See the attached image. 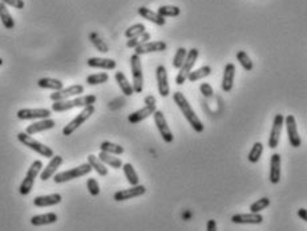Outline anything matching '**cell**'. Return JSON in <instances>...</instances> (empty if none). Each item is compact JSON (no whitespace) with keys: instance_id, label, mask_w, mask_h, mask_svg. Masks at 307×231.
<instances>
[{"instance_id":"1","label":"cell","mask_w":307,"mask_h":231,"mask_svg":"<svg viewBox=\"0 0 307 231\" xmlns=\"http://www.w3.org/2000/svg\"><path fill=\"white\" fill-rule=\"evenodd\" d=\"M173 100H174L175 105L180 108V111L182 112V115L186 118V121L189 122V125L193 128V130L197 132V133H202L205 129L204 124L198 118V116L194 112V109L192 108L189 101L186 100V97L181 92H174L173 93Z\"/></svg>"},{"instance_id":"2","label":"cell","mask_w":307,"mask_h":231,"mask_svg":"<svg viewBox=\"0 0 307 231\" xmlns=\"http://www.w3.org/2000/svg\"><path fill=\"white\" fill-rule=\"evenodd\" d=\"M97 101V97L95 95H87V96L76 97L75 100H63V101H55L52 105L54 112H67L73 108H85V106L95 105Z\"/></svg>"},{"instance_id":"3","label":"cell","mask_w":307,"mask_h":231,"mask_svg":"<svg viewBox=\"0 0 307 231\" xmlns=\"http://www.w3.org/2000/svg\"><path fill=\"white\" fill-rule=\"evenodd\" d=\"M18 140H19V142L24 145V146L29 148L31 150H34L35 153L40 154L44 158H52L55 155L54 150L51 149V148H48L47 145L41 144L38 140H35L32 135H28L25 132H21V133L18 135Z\"/></svg>"},{"instance_id":"4","label":"cell","mask_w":307,"mask_h":231,"mask_svg":"<svg viewBox=\"0 0 307 231\" xmlns=\"http://www.w3.org/2000/svg\"><path fill=\"white\" fill-rule=\"evenodd\" d=\"M198 56H200V51H198L197 48H192L188 51L185 61H184V64L181 65L178 75L175 76V84H177V85H182V84H185L186 80H188V76H189V73L192 72V69H193V67H194L195 63H197V58H198Z\"/></svg>"},{"instance_id":"5","label":"cell","mask_w":307,"mask_h":231,"mask_svg":"<svg viewBox=\"0 0 307 231\" xmlns=\"http://www.w3.org/2000/svg\"><path fill=\"white\" fill-rule=\"evenodd\" d=\"M41 169H43V162L40 159H36V161H34L31 164L28 172H27L24 179H23V182L20 183L19 192L21 195H28L29 192H31V190H32L35 185V179L38 178V175L41 172Z\"/></svg>"},{"instance_id":"6","label":"cell","mask_w":307,"mask_h":231,"mask_svg":"<svg viewBox=\"0 0 307 231\" xmlns=\"http://www.w3.org/2000/svg\"><path fill=\"white\" fill-rule=\"evenodd\" d=\"M92 172V168L91 165L83 164L80 166H76V168L69 169V170H65V172H60V173L55 174L54 181L56 183H64L68 182V181H72V179L80 178V177H84V175H88V174Z\"/></svg>"},{"instance_id":"7","label":"cell","mask_w":307,"mask_h":231,"mask_svg":"<svg viewBox=\"0 0 307 231\" xmlns=\"http://www.w3.org/2000/svg\"><path fill=\"white\" fill-rule=\"evenodd\" d=\"M131 71L133 77V92L134 93H142L144 91V73H142L141 58L138 55L131 56Z\"/></svg>"},{"instance_id":"8","label":"cell","mask_w":307,"mask_h":231,"mask_svg":"<svg viewBox=\"0 0 307 231\" xmlns=\"http://www.w3.org/2000/svg\"><path fill=\"white\" fill-rule=\"evenodd\" d=\"M95 113V105H89V106H85L83 111L80 112L75 118H73L71 122H68L67 125L64 126L63 129V135H71L75 132L76 129H78L80 126L83 125L84 122L87 120H89V117Z\"/></svg>"},{"instance_id":"9","label":"cell","mask_w":307,"mask_h":231,"mask_svg":"<svg viewBox=\"0 0 307 231\" xmlns=\"http://www.w3.org/2000/svg\"><path fill=\"white\" fill-rule=\"evenodd\" d=\"M153 117H154V124H156L157 129L160 132L161 137H162V140L168 142V144H171L173 142L174 140V135L172 133L171 128L168 125V121H166L165 116L161 111H156L153 113Z\"/></svg>"},{"instance_id":"10","label":"cell","mask_w":307,"mask_h":231,"mask_svg":"<svg viewBox=\"0 0 307 231\" xmlns=\"http://www.w3.org/2000/svg\"><path fill=\"white\" fill-rule=\"evenodd\" d=\"M285 124V117L282 115H277L273 120V126L270 130V137H269V148L270 149H277L282 135V128Z\"/></svg>"},{"instance_id":"11","label":"cell","mask_w":307,"mask_h":231,"mask_svg":"<svg viewBox=\"0 0 307 231\" xmlns=\"http://www.w3.org/2000/svg\"><path fill=\"white\" fill-rule=\"evenodd\" d=\"M146 192L145 186L142 185H136V186H132L129 189H124V190H118V192H115L113 195V199L116 202H124V201H129V199H133V198L141 197Z\"/></svg>"},{"instance_id":"12","label":"cell","mask_w":307,"mask_h":231,"mask_svg":"<svg viewBox=\"0 0 307 231\" xmlns=\"http://www.w3.org/2000/svg\"><path fill=\"white\" fill-rule=\"evenodd\" d=\"M285 124H286V129H288V137L290 145H291L292 148H299L302 145V140H301L299 133H298L295 117L292 115L286 116L285 117Z\"/></svg>"},{"instance_id":"13","label":"cell","mask_w":307,"mask_h":231,"mask_svg":"<svg viewBox=\"0 0 307 231\" xmlns=\"http://www.w3.org/2000/svg\"><path fill=\"white\" fill-rule=\"evenodd\" d=\"M84 93V87L80 85V84H75V85H71L68 88H63L61 91L54 92L49 98L52 101H63V100H69V97L78 96V95H83Z\"/></svg>"},{"instance_id":"14","label":"cell","mask_w":307,"mask_h":231,"mask_svg":"<svg viewBox=\"0 0 307 231\" xmlns=\"http://www.w3.org/2000/svg\"><path fill=\"white\" fill-rule=\"evenodd\" d=\"M18 118L19 120H43V118H49L51 111L45 108H38V109H20L18 112Z\"/></svg>"},{"instance_id":"15","label":"cell","mask_w":307,"mask_h":231,"mask_svg":"<svg viewBox=\"0 0 307 231\" xmlns=\"http://www.w3.org/2000/svg\"><path fill=\"white\" fill-rule=\"evenodd\" d=\"M157 87H158V93L162 97H168L171 93V87H169V80H168V71L164 65H158L156 69Z\"/></svg>"},{"instance_id":"16","label":"cell","mask_w":307,"mask_h":231,"mask_svg":"<svg viewBox=\"0 0 307 231\" xmlns=\"http://www.w3.org/2000/svg\"><path fill=\"white\" fill-rule=\"evenodd\" d=\"M168 48L165 41H146V43L138 45L137 48H134V55H146V53H153V52H164Z\"/></svg>"},{"instance_id":"17","label":"cell","mask_w":307,"mask_h":231,"mask_svg":"<svg viewBox=\"0 0 307 231\" xmlns=\"http://www.w3.org/2000/svg\"><path fill=\"white\" fill-rule=\"evenodd\" d=\"M231 222L235 225H261L263 222V217L258 212L235 214L231 217Z\"/></svg>"},{"instance_id":"18","label":"cell","mask_w":307,"mask_h":231,"mask_svg":"<svg viewBox=\"0 0 307 231\" xmlns=\"http://www.w3.org/2000/svg\"><path fill=\"white\" fill-rule=\"evenodd\" d=\"M61 164H63V157L54 155L48 162V165L44 169H41V172H40V179L41 181H48L49 178H52L55 173H56V170L61 166Z\"/></svg>"},{"instance_id":"19","label":"cell","mask_w":307,"mask_h":231,"mask_svg":"<svg viewBox=\"0 0 307 231\" xmlns=\"http://www.w3.org/2000/svg\"><path fill=\"white\" fill-rule=\"evenodd\" d=\"M56 126V122L52 118H43V120L36 121L34 124L27 126L25 129V133L28 135H34L36 133H40V132H44V130H51L54 129Z\"/></svg>"},{"instance_id":"20","label":"cell","mask_w":307,"mask_h":231,"mask_svg":"<svg viewBox=\"0 0 307 231\" xmlns=\"http://www.w3.org/2000/svg\"><path fill=\"white\" fill-rule=\"evenodd\" d=\"M234 77H235V65L233 63L226 64L224 71V78H222V84H221V88L225 93H229L233 89Z\"/></svg>"},{"instance_id":"21","label":"cell","mask_w":307,"mask_h":231,"mask_svg":"<svg viewBox=\"0 0 307 231\" xmlns=\"http://www.w3.org/2000/svg\"><path fill=\"white\" fill-rule=\"evenodd\" d=\"M269 179H270V182L273 183V185H277L281 181V155L278 153H274L271 155Z\"/></svg>"},{"instance_id":"22","label":"cell","mask_w":307,"mask_h":231,"mask_svg":"<svg viewBox=\"0 0 307 231\" xmlns=\"http://www.w3.org/2000/svg\"><path fill=\"white\" fill-rule=\"evenodd\" d=\"M63 197L58 194V192H54V194H48V195H40V197H36L34 199V205L36 207H49L55 206V205H58L61 202Z\"/></svg>"},{"instance_id":"23","label":"cell","mask_w":307,"mask_h":231,"mask_svg":"<svg viewBox=\"0 0 307 231\" xmlns=\"http://www.w3.org/2000/svg\"><path fill=\"white\" fill-rule=\"evenodd\" d=\"M88 67L91 68H100V69H105V71H112L117 67V63L112 58H89L87 60Z\"/></svg>"},{"instance_id":"24","label":"cell","mask_w":307,"mask_h":231,"mask_svg":"<svg viewBox=\"0 0 307 231\" xmlns=\"http://www.w3.org/2000/svg\"><path fill=\"white\" fill-rule=\"evenodd\" d=\"M154 112H156V105H146L145 104L142 109L134 112V113H131V115L128 116V120H129L131 124H138L142 120H145L146 117L153 115Z\"/></svg>"},{"instance_id":"25","label":"cell","mask_w":307,"mask_h":231,"mask_svg":"<svg viewBox=\"0 0 307 231\" xmlns=\"http://www.w3.org/2000/svg\"><path fill=\"white\" fill-rule=\"evenodd\" d=\"M138 14H140V16L144 18L145 20H149L151 23H154V24L160 25V27L165 25L166 23V20L164 19L162 16H160V15L157 14V12H154V11L146 8V7H140V8H138Z\"/></svg>"},{"instance_id":"26","label":"cell","mask_w":307,"mask_h":231,"mask_svg":"<svg viewBox=\"0 0 307 231\" xmlns=\"http://www.w3.org/2000/svg\"><path fill=\"white\" fill-rule=\"evenodd\" d=\"M58 217L55 212H48V214H40L31 218V225L32 226H47L58 222Z\"/></svg>"},{"instance_id":"27","label":"cell","mask_w":307,"mask_h":231,"mask_svg":"<svg viewBox=\"0 0 307 231\" xmlns=\"http://www.w3.org/2000/svg\"><path fill=\"white\" fill-rule=\"evenodd\" d=\"M115 78H116L117 84H118V87L121 89L122 95H125V96H132L134 92H133V87H132V84L128 81L127 76L124 75L122 72H116L115 73Z\"/></svg>"},{"instance_id":"28","label":"cell","mask_w":307,"mask_h":231,"mask_svg":"<svg viewBox=\"0 0 307 231\" xmlns=\"http://www.w3.org/2000/svg\"><path fill=\"white\" fill-rule=\"evenodd\" d=\"M38 85L43 89H52V91L58 92L61 91L64 88L63 81H60L58 78H51V77H43L38 81Z\"/></svg>"},{"instance_id":"29","label":"cell","mask_w":307,"mask_h":231,"mask_svg":"<svg viewBox=\"0 0 307 231\" xmlns=\"http://www.w3.org/2000/svg\"><path fill=\"white\" fill-rule=\"evenodd\" d=\"M88 164L91 165L92 170H95V172H96L98 175H101V177H105V175H108L107 165L102 164L101 161L98 159V157H96V155L89 154V155H88Z\"/></svg>"},{"instance_id":"30","label":"cell","mask_w":307,"mask_h":231,"mask_svg":"<svg viewBox=\"0 0 307 231\" xmlns=\"http://www.w3.org/2000/svg\"><path fill=\"white\" fill-rule=\"evenodd\" d=\"M0 20H1V24L4 25V28L7 29L15 28L14 18H12V15L10 14L7 5L3 4V3H0Z\"/></svg>"},{"instance_id":"31","label":"cell","mask_w":307,"mask_h":231,"mask_svg":"<svg viewBox=\"0 0 307 231\" xmlns=\"http://www.w3.org/2000/svg\"><path fill=\"white\" fill-rule=\"evenodd\" d=\"M98 159L101 161L104 165H108L112 169H120L122 166V161L120 158H116L112 154H108L105 152H100L98 154Z\"/></svg>"},{"instance_id":"32","label":"cell","mask_w":307,"mask_h":231,"mask_svg":"<svg viewBox=\"0 0 307 231\" xmlns=\"http://www.w3.org/2000/svg\"><path fill=\"white\" fill-rule=\"evenodd\" d=\"M211 75V67L209 65H204V67L198 68L197 71H192L189 73V76H188V81L190 82H195L201 80V78H204V77H208Z\"/></svg>"},{"instance_id":"33","label":"cell","mask_w":307,"mask_h":231,"mask_svg":"<svg viewBox=\"0 0 307 231\" xmlns=\"http://www.w3.org/2000/svg\"><path fill=\"white\" fill-rule=\"evenodd\" d=\"M122 170H124V175H125V178L129 183H131L132 186H136L138 185L140 182V178H138V174L136 173V170L133 168V165L132 164H124L121 166Z\"/></svg>"},{"instance_id":"34","label":"cell","mask_w":307,"mask_h":231,"mask_svg":"<svg viewBox=\"0 0 307 231\" xmlns=\"http://www.w3.org/2000/svg\"><path fill=\"white\" fill-rule=\"evenodd\" d=\"M100 150L101 152H105L108 154H112V155H120L125 152V149L122 148L121 145H117V144H113L111 141H104L101 142L100 145Z\"/></svg>"},{"instance_id":"35","label":"cell","mask_w":307,"mask_h":231,"mask_svg":"<svg viewBox=\"0 0 307 231\" xmlns=\"http://www.w3.org/2000/svg\"><path fill=\"white\" fill-rule=\"evenodd\" d=\"M157 14L162 16L164 19L165 18H175V16H178L181 14V10L178 7H175V5H161L158 11H157Z\"/></svg>"},{"instance_id":"36","label":"cell","mask_w":307,"mask_h":231,"mask_svg":"<svg viewBox=\"0 0 307 231\" xmlns=\"http://www.w3.org/2000/svg\"><path fill=\"white\" fill-rule=\"evenodd\" d=\"M262 153H263L262 142H255L248 155L249 162H251V164H257L259 159H261V157H262Z\"/></svg>"},{"instance_id":"37","label":"cell","mask_w":307,"mask_h":231,"mask_svg":"<svg viewBox=\"0 0 307 231\" xmlns=\"http://www.w3.org/2000/svg\"><path fill=\"white\" fill-rule=\"evenodd\" d=\"M89 40H91V43L95 45V48L100 51L101 53H108L109 52V47L107 45V43L102 40L100 36H98L96 32H92V34H89Z\"/></svg>"},{"instance_id":"38","label":"cell","mask_w":307,"mask_h":231,"mask_svg":"<svg viewBox=\"0 0 307 231\" xmlns=\"http://www.w3.org/2000/svg\"><path fill=\"white\" fill-rule=\"evenodd\" d=\"M235 58H237L238 63L241 64V67L244 68L246 72H250L253 69V61H251L250 56L245 51H238L237 55H235Z\"/></svg>"},{"instance_id":"39","label":"cell","mask_w":307,"mask_h":231,"mask_svg":"<svg viewBox=\"0 0 307 231\" xmlns=\"http://www.w3.org/2000/svg\"><path fill=\"white\" fill-rule=\"evenodd\" d=\"M149 40H151V34H149V32H144V34L140 35V36L128 38L127 47L128 48L134 49V48H137L138 45H141V44L146 43V41H149Z\"/></svg>"},{"instance_id":"40","label":"cell","mask_w":307,"mask_h":231,"mask_svg":"<svg viewBox=\"0 0 307 231\" xmlns=\"http://www.w3.org/2000/svg\"><path fill=\"white\" fill-rule=\"evenodd\" d=\"M144 32H146V27L141 23H137V24H133L131 25L129 28L124 32V36L127 38H136V36H140L142 35Z\"/></svg>"},{"instance_id":"41","label":"cell","mask_w":307,"mask_h":231,"mask_svg":"<svg viewBox=\"0 0 307 231\" xmlns=\"http://www.w3.org/2000/svg\"><path fill=\"white\" fill-rule=\"evenodd\" d=\"M109 80L108 73H95L91 76L87 77L88 85H100V84H105Z\"/></svg>"},{"instance_id":"42","label":"cell","mask_w":307,"mask_h":231,"mask_svg":"<svg viewBox=\"0 0 307 231\" xmlns=\"http://www.w3.org/2000/svg\"><path fill=\"white\" fill-rule=\"evenodd\" d=\"M186 53H188V51H186V48H184V47H180V48L175 51L174 58H173V63H172V65H173L174 69H180L181 65L185 61Z\"/></svg>"},{"instance_id":"43","label":"cell","mask_w":307,"mask_h":231,"mask_svg":"<svg viewBox=\"0 0 307 231\" xmlns=\"http://www.w3.org/2000/svg\"><path fill=\"white\" fill-rule=\"evenodd\" d=\"M269 206H270V199L268 197H263L250 205V212H258V214H261V212L265 210V209H268Z\"/></svg>"},{"instance_id":"44","label":"cell","mask_w":307,"mask_h":231,"mask_svg":"<svg viewBox=\"0 0 307 231\" xmlns=\"http://www.w3.org/2000/svg\"><path fill=\"white\" fill-rule=\"evenodd\" d=\"M87 189H88V192H89V194L93 195V197H97L98 194H100V185H98V182L95 178L88 179Z\"/></svg>"},{"instance_id":"45","label":"cell","mask_w":307,"mask_h":231,"mask_svg":"<svg viewBox=\"0 0 307 231\" xmlns=\"http://www.w3.org/2000/svg\"><path fill=\"white\" fill-rule=\"evenodd\" d=\"M200 92L202 96L208 97V98H211L213 95H214L213 87H211L210 84H208V82H202V84H200Z\"/></svg>"},{"instance_id":"46","label":"cell","mask_w":307,"mask_h":231,"mask_svg":"<svg viewBox=\"0 0 307 231\" xmlns=\"http://www.w3.org/2000/svg\"><path fill=\"white\" fill-rule=\"evenodd\" d=\"M0 3H3L5 5H11L16 10H23L24 8V0H0Z\"/></svg>"},{"instance_id":"47","label":"cell","mask_w":307,"mask_h":231,"mask_svg":"<svg viewBox=\"0 0 307 231\" xmlns=\"http://www.w3.org/2000/svg\"><path fill=\"white\" fill-rule=\"evenodd\" d=\"M206 231H217V222H215L214 219H209V221H208Z\"/></svg>"},{"instance_id":"48","label":"cell","mask_w":307,"mask_h":231,"mask_svg":"<svg viewBox=\"0 0 307 231\" xmlns=\"http://www.w3.org/2000/svg\"><path fill=\"white\" fill-rule=\"evenodd\" d=\"M145 104L146 105H156V98L149 95L145 97Z\"/></svg>"},{"instance_id":"49","label":"cell","mask_w":307,"mask_h":231,"mask_svg":"<svg viewBox=\"0 0 307 231\" xmlns=\"http://www.w3.org/2000/svg\"><path fill=\"white\" fill-rule=\"evenodd\" d=\"M306 212H307L306 209H299V210H298V215H299V218H301V219H303V222L307 221Z\"/></svg>"},{"instance_id":"50","label":"cell","mask_w":307,"mask_h":231,"mask_svg":"<svg viewBox=\"0 0 307 231\" xmlns=\"http://www.w3.org/2000/svg\"><path fill=\"white\" fill-rule=\"evenodd\" d=\"M1 65H3V58H0V67H1Z\"/></svg>"}]
</instances>
